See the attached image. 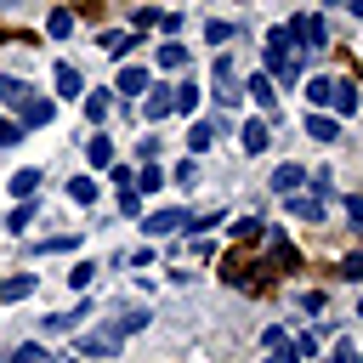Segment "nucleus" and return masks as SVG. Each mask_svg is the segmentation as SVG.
<instances>
[{
	"mask_svg": "<svg viewBox=\"0 0 363 363\" xmlns=\"http://www.w3.org/2000/svg\"><path fill=\"white\" fill-rule=\"evenodd\" d=\"M147 323V312H130V318H119V323H102V329H85L79 340H74V352L79 357H119V346H125V335L130 329H142Z\"/></svg>",
	"mask_w": 363,
	"mask_h": 363,
	"instance_id": "obj_1",
	"label": "nucleus"
},
{
	"mask_svg": "<svg viewBox=\"0 0 363 363\" xmlns=\"http://www.w3.org/2000/svg\"><path fill=\"white\" fill-rule=\"evenodd\" d=\"M0 102H6V108H17V125H23V130L51 125V113H57V108H51L34 85H23V79H0Z\"/></svg>",
	"mask_w": 363,
	"mask_h": 363,
	"instance_id": "obj_2",
	"label": "nucleus"
},
{
	"mask_svg": "<svg viewBox=\"0 0 363 363\" xmlns=\"http://www.w3.org/2000/svg\"><path fill=\"white\" fill-rule=\"evenodd\" d=\"M301 57H306V51H301L284 28H272V34H267V68H272L284 85H295V79H301Z\"/></svg>",
	"mask_w": 363,
	"mask_h": 363,
	"instance_id": "obj_3",
	"label": "nucleus"
},
{
	"mask_svg": "<svg viewBox=\"0 0 363 363\" xmlns=\"http://www.w3.org/2000/svg\"><path fill=\"white\" fill-rule=\"evenodd\" d=\"M301 51H323L329 45V28H323V17L318 11H301V17H289V28H284Z\"/></svg>",
	"mask_w": 363,
	"mask_h": 363,
	"instance_id": "obj_4",
	"label": "nucleus"
},
{
	"mask_svg": "<svg viewBox=\"0 0 363 363\" xmlns=\"http://www.w3.org/2000/svg\"><path fill=\"white\" fill-rule=\"evenodd\" d=\"M210 74H216V91H210V96H216L221 108H233V102L244 96V85H238V74H233V57H216V68H210Z\"/></svg>",
	"mask_w": 363,
	"mask_h": 363,
	"instance_id": "obj_5",
	"label": "nucleus"
},
{
	"mask_svg": "<svg viewBox=\"0 0 363 363\" xmlns=\"http://www.w3.org/2000/svg\"><path fill=\"white\" fill-rule=\"evenodd\" d=\"M176 227H199V216H193V210H153V216L142 221V233H153V238H164V233H176Z\"/></svg>",
	"mask_w": 363,
	"mask_h": 363,
	"instance_id": "obj_6",
	"label": "nucleus"
},
{
	"mask_svg": "<svg viewBox=\"0 0 363 363\" xmlns=\"http://www.w3.org/2000/svg\"><path fill=\"white\" fill-rule=\"evenodd\" d=\"M142 113H147V119H164V113H176V85H147V96H142Z\"/></svg>",
	"mask_w": 363,
	"mask_h": 363,
	"instance_id": "obj_7",
	"label": "nucleus"
},
{
	"mask_svg": "<svg viewBox=\"0 0 363 363\" xmlns=\"http://www.w3.org/2000/svg\"><path fill=\"white\" fill-rule=\"evenodd\" d=\"M261 346H267V363H301V357H295V346L284 340V329H278V323H267V329H261Z\"/></svg>",
	"mask_w": 363,
	"mask_h": 363,
	"instance_id": "obj_8",
	"label": "nucleus"
},
{
	"mask_svg": "<svg viewBox=\"0 0 363 363\" xmlns=\"http://www.w3.org/2000/svg\"><path fill=\"white\" fill-rule=\"evenodd\" d=\"M147 85H153V79H147V68H142V62H136V68H119V96H130V102H136V96H147Z\"/></svg>",
	"mask_w": 363,
	"mask_h": 363,
	"instance_id": "obj_9",
	"label": "nucleus"
},
{
	"mask_svg": "<svg viewBox=\"0 0 363 363\" xmlns=\"http://www.w3.org/2000/svg\"><path fill=\"white\" fill-rule=\"evenodd\" d=\"M329 108H335L340 119H352V113H357V85H352V79H335V91H329Z\"/></svg>",
	"mask_w": 363,
	"mask_h": 363,
	"instance_id": "obj_10",
	"label": "nucleus"
},
{
	"mask_svg": "<svg viewBox=\"0 0 363 363\" xmlns=\"http://www.w3.org/2000/svg\"><path fill=\"white\" fill-rule=\"evenodd\" d=\"M244 91H250V96L261 102V113H272V119H278V91H272V79H267V74H255V79H250Z\"/></svg>",
	"mask_w": 363,
	"mask_h": 363,
	"instance_id": "obj_11",
	"label": "nucleus"
},
{
	"mask_svg": "<svg viewBox=\"0 0 363 363\" xmlns=\"http://www.w3.org/2000/svg\"><path fill=\"white\" fill-rule=\"evenodd\" d=\"M267 142H272V125L267 119H250L244 125V153H267Z\"/></svg>",
	"mask_w": 363,
	"mask_h": 363,
	"instance_id": "obj_12",
	"label": "nucleus"
},
{
	"mask_svg": "<svg viewBox=\"0 0 363 363\" xmlns=\"http://www.w3.org/2000/svg\"><path fill=\"white\" fill-rule=\"evenodd\" d=\"M85 159H91V170H108L113 164V142L108 136H85Z\"/></svg>",
	"mask_w": 363,
	"mask_h": 363,
	"instance_id": "obj_13",
	"label": "nucleus"
},
{
	"mask_svg": "<svg viewBox=\"0 0 363 363\" xmlns=\"http://www.w3.org/2000/svg\"><path fill=\"white\" fill-rule=\"evenodd\" d=\"M57 91H62V96H85V79H79L74 62H57Z\"/></svg>",
	"mask_w": 363,
	"mask_h": 363,
	"instance_id": "obj_14",
	"label": "nucleus"
},
{
	"mask_svg": "<svg viewBox=\"0 0 363 363\" xmlns=\"http://www.w3.org/2000/svg\"><path fill=\"white\" fill-rule=\"evenodd\" d=\"M301 182H306V170H301V164H278V170H272V193H295Z\"/></svg>",
	"mask_w": 363,
	"mask_h": 363,
	"instance_id": "obj_15",
	"label": "nucleus"
},
{
	"mask_svg": "<svg viewBox=\"0 0 363 363\" xmlns=\"http://www.w3.org/2000/svg\"><path fill=\"white\" fill-rule=\"evenodd\" d=\"M45 34H51V40H68V34H74V11H62V6L45 11Z\"/></svg>",
	"mask_w": 363,
	"mask_h": 363,
	"instance_id": "obj_16",
	"label": "nucleus"
},
{
	"mask_svg": "<svg viewBox=\"0 0 363 363\" xmlns=\"http://www.w3.org/2000/svg\"><path fill=\"white\" fill-rule=\"evenodd\" d=\"M130 45H142V40L130 34V28H113V34H102V51H108V57H125Z\"/></svg>",
	"mask_w": 363,
	"mask_h": 363,
	"instance_id": "obj_17",
	"label": "nucleus"
},
{
	"mask_svg": "<svg viewBox=\"0 0 363 363\" xmlns=\"http://www.w3.org/2000/svg\"><path fill=\"white\" fill-rule=\"evenodd\" d=\"M306 136H312V142H335V136H340V125H335L329 113H312V119H306Z\"/></svg>",
	"mask_w": 363,
	"mask_h": 363,
	"instance_id": "obj_18",
	"label": "nucleus"
},
{
	"mask_svg": "<svg viewBox=\"0 0 363 363\" xmlns=\"http://www.w3.org/2000/svg\"><path fill=\"white\" fill-rule=\"evenodd\" d=\"M130 187H136V193H159V187H164V170H159V164H142V170L130 176Z\"/></svg>",
	"mask_w": 363,
	"mask_h": 363,
	"instance_id": "obj_19",
	"label": "nucleus"
},
{
	"mask_svg": "<svg viewBox=\"0 0 363 363\" xmlns=\"http://www.w3.org/2000/svg\"><path fill=\"white\" fill-rule=\"evenodd\" d=\"M159 68H164V74L187 68V45H176V40H170V45H159Z\"/></svg>",
	"mask_w": 363,
	"mask_h": 363,
	"instance_id": "obj_20",
	"label": "nucleus"
},
{
	"mask_svg": "<svg viewBox=\"0 0 363 363\" xmlns=\"http://www.w3.org/2000/svg\"><path fill=\"white\" fill-rule=\"evenodd\" d=\"M40 182H45V176H40V170H17V176H11V182H6V187H11V193H17V199H34V187H40Z\"/></svg>",
	"mask_w": 363,
	"mask_h": 363,
	"instance_id": "obj_21",
	"label": "nucleus"
},
{
	"mask_svg": "<svg viewBox=\"0 0 363 363\" xmlns=\"http://www.w3.org/2000/svg\"><path fill=\"white\" fill-rule=\"evenodd\" d=\"M329 91H335V79H306V102H312V113L329 108Z\"/></svg>",
	"mask_w": 363,
	"mask_h": 363,
	"instance_id": "obj_22",
	"label": "nucleus"
},
{
	"mask_svg": "<svg viewBox=\"0 0 363 363\" xmlns=\"http://www.w3.org/2000/svg\"><path fill=\"white\" fill-rule=\"evenodd\" d=\"M68 199H74V204H96V182H91V176H74V182H68Z\"/></svg>",
	"mask_w": 363,
	"mask_h": 363,
	"instance_id": "obj_23",
	"label": "nucleus"
},
{
	"mask_svg": "<svg viewBox=\"0 0 363 363\" xmlns=\"http://www.w3.org/2000/svg\"><path fill=\"white\" fill-rule=\"evenodd\" d=\"M210 142H216V125H204V119H199V125L187 130V147H193V153H204Z\"/></svg>",
	"mask_w": 363,
	"mask_h": 363,
	"instance_id": "obj_24",
	"label": "nucleus"
},
{
	"mask_svg": "<svg viewBox=\"0 0 363 363\" xmlns=\"http://www.w3.org/2000/svg\"><path fill=\"white\" fill-rule=\"evenodd\" d=\"M289 210H295L301 221H323V199H289Z\"/></svg>",
	"mask_w": 363,
	"mask_h": 363,
	"instance_id": "obj_25",
	"label": "nucleus"
},
{
	"mask_svg": "<svg viewBox=\"0 0 363 363\" xmlns=\"http://www.w3.org/2000/svg\"><path fill=\"white\" fill-rule=\"evenodd\" d=\"M233 238H238V244H255V238H261V221H255V216L233 221Z\"/></svg>",
	"mask_w": 363,
	"mask_h": 363,
	"instance_id": "obj_26",
	"label": "nucleus"
},
{
	"mask_svg": "<svg viewBox=\"0 0 363 363\" xmlns=\"http://www.w3.org/2000/svg\"><path fill=\"white\" fill-rule=\"evenodd\" d=\"M28 289H34V278H6V284H0V301H23Z\"/></svg>",
	"mask_w": 363,
	"mask_h": 363,
	"instance_id": "obj_27",
	"label": "nucleus"
},
{
	"mask_svg": "<svg viewBox=\"0 0 363 363\" xmlns=\"http://www.w3.org/2000/svg\"><path fill=\"white\" fill-rule=\"evenodd\" d=\"M176 108H182V113H193V108H199V85H187V79H182V85H176Z\"/></svg>",
	"mask_w": 363,
	"mask_h": 363,
	"instance_id": "obj_28",
	"label": "nucleus"
},
{
	"mask_svg": "<svg viewBox=\"0 0 363 363\" xmlns=\"http://www.w3.org/2000/svg\"><path fill=\"white\" fill-rule=\"evenodd\" d=\"M28 221H34V204H17V210H11V216H6V233H23V227H28Z\"/></svg>",
	"mask_w": 363,
	"mask_h": 363,
	"instance_id": "obj_29",
	"label": "nucleus"
},
{
	"mask_svg": "<svg viewBox=\"0 0 363 363\" xmlns=\"http://www.w3.org/2000/svg\"><path fill=\"white\" fill-rule=\"evenodd\" d=\"M11 363H45V346H40V340H28V346H17V352H11Z\"/></svg>",
	"mask_w": 363,
	"mask_h": 363,
	"instance_id": "obj_30",
	"label": "nucleus"
},
{
	"mask_svg": "<svg viewBox=\"0 0 363 363\" xmlns=\"http://www.w3.org/2000/svg\"><path fill=\"white\" fill-rule=\"evenodd\" d=\"M17 142H23V125H17V119H6V113H0V147H17Z\"/></svg>",
	"mask_w": 363,
	"mask_h": 363,
	"instance_id": "obj_31",
	"label": "nucleus"
},
{
	"mask_svg": "<svg viewBox=\"0 0 363 363\" xmlns=\"http://www.w3.org/2000/svg\"><path fill=\"white\" fill-rule=\"evenodd\" d=\"M227 34H233V28H227L221 17H210V23H204V40H210V45H227Z\"/></svg>",
	"mask_w": 363,
	"mask_h": 363,
	"instance_id": "obj_32",
	"label": "nucleus"
},
{
	"mask_svg": "<svg viewBox=\"0 0 363 363\" xmlns=\"http://www.w3.org/2000/svg\"><path fill=\"white\" fill-rule=\"evenodd\" d=\"M340 278H352V284H357V278H363V250H352V255H346V261H340Z\"/></svg>",
	"mask_w": 363,
	"mask_h": 363,
	"instance_id": "obj_33",
	"label": "nucleus"
},
{
	"mask_svg": "<svg viewBox=\"0 0 363 363\" xmlns=\"http://www.w3.org/2000/svg\"><path fill=\"white\" fill-rule=\"evenodd\" d=\"M85 113H91V119H108V96L91 91V96H85Z\"/></svg>",
	"mask_w": 363,
	"mask_h": 363,
	"instance_id": "obj_34",
	"label": "nucleus"
},
{
	"mask_svg": "<svg viewBox=\"0 0 363 363\" xmlns=\"http://www.w3.org/2000/svg\"><path fill=\"white\" fill-rule=\"evenodd\" d=\"M91 272H96V267H91V261H79V267L68 272V284H74V289H85V284H91Z\"/></svg>",
	"mask_w": 363,
	"mask_h": 363,
	"instance_id": "obj_35",
	"label": "nucleus"
},
{
	"mask_svg": "<svg viewBox=\"0 0 363 363\" xmlns=\"http://www.w3.org/2000/svg\"><path fill=\"white\" fill-rule=\"evenodd\" d=\"M329 363H363V357H357V346H352V340H340V346H335V357H329Z\"/></svg>",
	"mask_w": 363,
	"mask_h": 363,
	"instance_id": "obj_36",
	"label": "nucleus"
},
{
	"mask_svg": "<svg viewBox=\"0 0 363 363\" xmlns=\"http://www.w3.org/2000/svg\"><path fill=\"white\" fill-rule=\"evenodd\" d=\"M159 17H164V11H153V6H142V11H136V28H159Z\"/></svg>",
	"mask_w": 363,
	"mask_h": 363,
	"instance_id": "obj_37",
	"label": "nucleus"
},
{
	"mask_svg": "<svg viewBox=\"0 0 363 363\" xmlns=\"http://www.w3.org/2000/svg\"><path fill=\"white\" fill-rule=\"evenodd\" d=\"M176 182H182V187H187V182H199V164H193V159H182V164H176Z\"/></svg>",
	"mask_w": 363,
	"mask_h": 363,
	"instance_id": "obj_38",
	"label": "nucleus"
},
{
	"mask_svg": "<svg viewBox=\"0 0 363 363\" xmlns=\"http://www.w3.org/2000/svg\"><path fill=\"white\" fill-rule=\"evenodd\" d=\"M346 216H352V221L363 227V193H357V199H346Z\"/></svg>",
	"mask_w": 363,
	"mask_h": 363,
	"instance_id": "obj_39",
	"label": "nucleus"
},
{
	"mask_svg": "<svg viewBox=\"0 0 363 363\" xmlns=\"http://www.w3.org/2000/svg\"><path fill=\"white\" fill-rule=\"evenodd\" d=\"M17 6H23V0H0V11H17Z\"/></svg>",
	"mask_w": 363,
	"mask_h": 363,
	"instance_id": "obj_40",
	"label": "nucleus"
},
{
	"mask_svg": "<svg viewBox=\"0 0 363 363\" xmlns=\"http://www.w3.org/2000/svg\"><path fill=\"white\" fill-rule=\"evenodd\" d=\"M45 363H79V357H68V352H62V357H45Z\"/></svg>",
	"mask_w": 363,
	"mask_h": 363,
	"instance_id": "obj_41",
	"label": "nucleus"
},
{
	"mask_svg": "<svg viewBox=\"0 0 363 363\" xmlns=\"http://www.w3.org/2000/svg\"><path fill=\"white\" fill-rule=\"evenodd\" d=\"M346 6H352V11H357V17H363V0H346Z\"/></svg>",
	"mask_w": 363,
	"mask_h": 363,
	"instance_id": "obj_42",
	"label": "nucleus"
}]
</instances>
